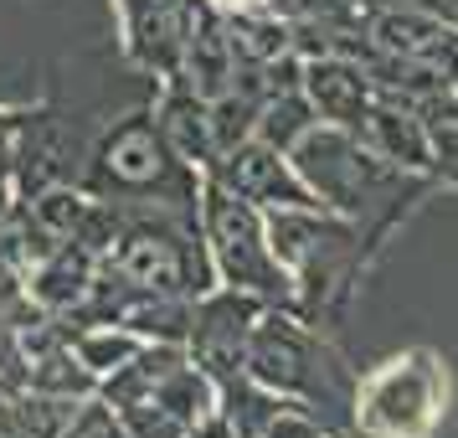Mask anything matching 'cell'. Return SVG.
<instances>
[{
  "label": "cell",
  "instance_id": "1",
  "mask_svg": "<svg viewBox=\"0 0 458 438\" xmlns=\"http://www.w3.org/2000/svg\"><path fill=\"white\" fill-rule=\"evenodd\" d=\"M289 155L299 166V176H304V186L330 211L360 222L376 243H386L407 222V211L437 186L433 176H412V170L386 166L345 125H314Z\"/></svg>",
  "mask_w": 458,
  "mask_h": 438
},
{
  "label": "cell",
  "instance_id": "2",
  "mask_svg": "<svg viewBox=\"0 0 458 438\" xmlns=\"http://www.w3.org/2000/svg\"><path fill=\"white\" fill-rule=\"evenodd\" d=\"M93 196L119 202V207H165V211H201V181L207 170L191 166L155 119V108H129L124 119L93 140L83 170H78Z\"/></svg>",
  "mask_w": 458,
  "mask_h": 438
},
{
  "label": "cell",
  "instance_id": "3",
  "mask_svg": "<svg viewBox=\"0 0 458 438\" xmlns=\"http://www.w3.org/2000/svg\"><path fill=\"white\" fill-rule=\"evenodd\" d=\"M242 372L268 387V392L289 397V402H304L310 413L325 417V408H345L351 413L355 402V382L360 376L345 372V361L335 356V346L319 335V325H310L299 310H284V305H268L258 331L248 340V361ZM330 423V417H325Z\"/></svg>",
  "mask_w": 458,
  "mask_h": 438
},
{
  "label": "cell",
  "instance_id": "4",
  "mask_svg": "<svg viewBox=\"0 0 458 438\" xmlns=\"http://www.w3.org/2000/svg\"><path fill=\"white\" fill-rule=\"evenodd\" d=\"M201 237H207L216 284L258 294L263 305L299 310V279L278 263V253L268 243V211L227 191L216 176L201 181Z\"/></svg>",
  "mask_w": 458,
  "mask_h": 438
},
{
  "label": "cell",
  "instance_id": "5",
  "mask_svg": "<svg viewBox=\"0 0 458 438\" xmlns=\"http://www.w3.org/2000/svg\"><path fill=\"white\" fill-rule=\"evenodd\" d=\"M114 273H124L129 284L155 294H181V299H201L216 289V273L207 258V237H201V211H165V207H124L114 253L104 258Z\"/></svg>",
  "mask_w": 458,
  "mask_h": 438
},
{
  "label": "cell",
  "instance_id": "6",
  "mask_svg": "<svg viewBox=\"0 0 458 438\" xmlns=\"http://www.w3.org/2000/svg\"><path fill=\"white\" fill-rule=\"evenodd\" d=\"M448 413V366L428 346L386 356L355 382L351 434L360 438H433Z\"/></svg>",
  "mask_w": 458,
  "mask_h": 438
},
{
  "label": "cell",
  "instance_id": "7",
  "mask_svg": "<svg viewBox=\"0 0 458 438\" xmlns=\"http://www.w3.org/2000/svg\"><path fill=\"white\" fill-rule=\"evenodd\" d=\"M114 11H119L124 57L140 73H149L155 83H165L181 73L186 42L216 5L211 0H114Z\"/></svg>",
  "mask_w": 458,
  "mask_h": 438
},
{
  "label": "cell",
  "instance_id": "8",
  "mask_svg": "<svg viewBox=\"0 0 458 438\" xmlns=\"http://www.w3.org/2000/svg\"><path fill=\"white\" fill-rule=\"evenodd\" d=\"M263 299L258 294H242V289H227V284H216L196 299V320H191V340L186 351L196 366H207L216 376V387L232 382V376H242V361H248V340L258 331V320H263Z\"/></svg>",
  "mask_w": 458,
  "mask_h": 438
},
{
  "label": "cell",
  "instance_id": "9",
  "mask_svg": "<svg viewBox=\"0 0 458 438\" xmlns=\"http://www.w3.org/2000/svg\"><path fill=\"white\" fill-rule=\"evenodd\" d=\"M207 176H216L227 191L248 196L252 207H263V211H273V207H325V202L304 186V176H299L289 150L268 145V140H258V134L242 140V145H232L227 155H216Z\"/></svg>",
  "mask_w": 458,
  "mask_h": 438
},
{
  "label": "cell",
  "instance_id": "10",
  "mask_svg": "<svg viewBox=\"0 0 458 438\" xmlns=\"http://www.w3.org/2000/svg\"><path fill=\"white\" fill-rule=\"evenodd\" d=\"M360 145L381 155L386 166L412 170V176H433V125L407 104H392V99H371L366 119L355 125Z\"/></svg>",
  "mask_w": 458,
  "mask_h": 438
},
{
  "label": "cell",
  "instance_id": "11",
  "mask_svg": "<svg viewBox=\"0 0 458 438\" xmlns=\"http://www.w3.org/2000/svg\"><path fill=\"white\" fill-rule=\"evenodd\" d=\"M299 88H304V99L314 104L319 125H345V129L360 125L371 99H376L366 63L360 57H340V52H330V57H304V83Z\"/></svg>",
  "mask_w": 458,
  "mask_h": 438
},
{
  "label": "cell",
  "instance_id": "12",
  "mask_svg": "<svg viewBox=\"0 0 458 438\" xmlns=\"http://www.w3.org/2000/svg\"><path fill=\"white\" fill-rule=\"evenodd\" d=\"M366 37H371L381 52H402V57H428V63L458 67V31L443 26L437 16H428L422 5H386V11H371L366 21Z\"/></svg>",
  "mask_w": 458,
  "mask_h": 438
},
{
  "label": "cell",
  "instance_id": "13",
  "mask_svg": "<svg viewBox=\"0 0 458 438\" xmlns=\"http://www.w3.org/2000/svg\"><path fill=\"white\" fill-rule=\"evenodd\" d=\"M93 279H98V258H93L88 248H78V243H57L52 253L37 258L31 284H26V299H31L42 314L67 320V314L88 299Z\"/></svg>",
  "mask_w": 458,
  "mask_h": 438
},
{
  "label": "cell",
  "instance_id": "14",
  "mask_svg": "<svg viewBox=\"0 0 458 438\" xmlns=\"http://www.w3.org/2000/svg\"><path fill=\"white\" fill-rule=\"evenodd\" d=\"M155 119L165 125V134L175 140V150L186 155L191 166L211 170L216 140H211V104L207 99H196L181 78H165L160 83V99H155Z\"/></svg>",
  "mask_w": 458,
  "mask_h": 438
},
{
  "label": "cell",
  "instance_id": "15",
  "mask_svg": "<svg viewBox=\"0 0 458 438\" xmlns=\"http://www.w3.org/2000/svg\"><path fill=\"white\" fill-rule=\"evenodd\" d=\"M67 346H72V356L83 361V372L93 382H104V376H114L119 366H129L140 356L145 335H134L129 325H67Z\"/></svg>",
  "mask_w": 458,
  "mask_h": 438
},
{
  "label": "cell",
  "instance_id": "16",
  "mask_svg": "<svg viewBox=\"0 0 458 438\" xmlns=\"http://www.w3.org/2000/svg\"><path fill=\"white\" fill-rule=\"evenodd\" d=\"M83 397H57V392H16V397H0V408L11 417V428L21 438H63V428L72 423Z\"/></svg>",
  "mask_w": 458,
  "mask_h": 438
},
{
  "label": "cell",
  "instance_id": "17",
  "mask_svg": "<svg viewBox=\"0 0 458 438\" xmlns=\"http://www.w3.org/2000/svg\"><path fill=\"white\" fill-rule=\"evenodd\" d=\"M314 125H319V114H314V104L304 99V88H284V93H273L268 104H263V114H258V140H268V145H278V150H293Z\"/></svg>",
  "mask_w": 458,
  "mask_h": 438
},
{
  "label": "cell",
  "instance_id": "18",
  "mask_svg": "<svg viewBox=\"0 0 458 438\" xmlns=\"http://www.w3.org/2000/svg\"><path fill=\"white\" fill-rule=\"evenodd\" d=\"M119 423H124L129 438H186L191 428L175 413H165L160 402H129V408H114Z\"/></svg>",
  "mask_w": 458,
  "mask_h": 438
},
{
  "label": "cell",
  "instance_id": "19",
  "mask_svg": "<svg viewBox=\"0 0 458 438\" xmlns=\"http://www.w3.org/2000/svg\"><path fill=\"white\" fill-rule=\"evenodd\" d=\"M63 438H129V434H124V423H119V413H114V402H104V397L93 392L78 402V413L63 428Z\"/></svg>",
  "mask_w": 458,
  "mask_h": 438
},
{
  "label": "cell",
  "instance_id": "20",
  "mask_svg": "<svg viewBox=\"0 0 458 438\" xmlns=\"http://www.w3.org/2000/svg\"><path fill=\"white\" fill-rule=\"evenodd\" d=\"M433 181L437 186H458V114L454 119H433Z\"/></svg>",
  "mask_w": 458,
  "mask_h": 438
},
{
  "label": "cell",
  "instance_id": "21",
  "mask_svg": "<svg viewBox=\"0 0 458 438\" xmlns=\"http://www.w3.org/2000/svg\"><path fill=\"white\" fill-rule=\"evenodd\" d=\"M21 211V181H16V155L11 140H0V228H11Z\"/></svg>",
  "mask_w": 458,
  "mask_h": 438
},
{
  "label": "cell",
  "instance_id": "22",
  "mask_svg": "<svg viewBox=\"0 0 458 438\" xmlns=\"http://www.w3.org/2000/svg\"><path fill=\"white\" fill-rule=\"evenodd\" d=\"M186 438H242V434H237V423L227 417V408H216V413H207Z\"/></svg>",
  "mask_w": 458,
  "mask_h": 438
},
{
  "label": "cell",
  "instance_id": "23",
  "mask_svg": "<svg viewBox=\"0 0 458 438\" xmlns=\"http://www.w3.org/2000/svg\"><path fill=\"white\" fill-rule=\"evenodd\" d=\"M26 114H31V104H0V140H11L26 125Z\"/></svg>",
  "mask_w": 458,
  "mask_h": 438
},
{
  "label": "cell",
  "instance_id": "24",
  "mask_svg": "<svg viewBox=\"0 0 458 438\" xmlns=\"http://www.w3.org/2000/svg\"><path fill=\"white\" fill-rule=\"evenodd\" d=\"M412 5H422L428 16H437L443 26H454L458 31V0H412Z\"/></svg>",
  "mask_w": 458,
  "mask_h": 438
},
{
  "label": "cell",
  "instance_id": "25",
  "mask_svg": "<svg viewBox=\"0 0 458 438\" xmlns=\"http://www.w3.org/2000/svg\"><path fill=\"white\" fill-rule=\"evenodd\" d=\"M216 11H252V5H268V0H211Z\"/></svg>",
  "mask_w": 458,
  "mask_h": 438
},
{
  "label": "cell",
  "instance_id": "26",
  "mask_svg": "<svg viewBox=\"0 0 458 438\" xmlns=\"http://www.w3.org/2000/svg\"><path fill=\"white\" fill-rule=\"evenodd\" d=\"M325 438H351V434H340V428H330V434H325Z\"/></svg>",
  "mask_w": 458,
  "mask_h": 438
},
{
  "label": "cell",
  "instance_id": "27",
  "mask_svg": "<svg viewBox=\"0 0 458 438\" xmlns=\"http://www.w3.org/2000/svg\"><path fill=\"white\" fill-rule=\"evenodd\" d=\"M454 104H458V67H454Z\"/></svg>",
  "mask_w": 458,
  "mask_h": 438
}]
</instances>
